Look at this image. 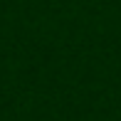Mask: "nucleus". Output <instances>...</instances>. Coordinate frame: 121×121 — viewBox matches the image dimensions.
Masks as SVG:
<instances>
[]
</instances>
